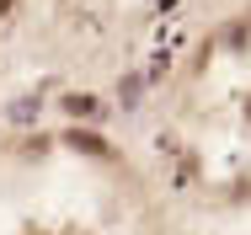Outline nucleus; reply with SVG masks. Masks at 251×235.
I'll use <instances>...</instances> for the list:
<instances>
[{
	"instance_id": "f03ea898",
	"label": "nucleus",
	"mask_w": 251,
	"mask_h": 235,
	"mask_svg": "<svg viewBox=\"0 0 251 235\" xmlns=\"http://www.w3.org/2000/svg\"><path fill=\"white\" fill-rule=\"evenodd\" d=\"M64 107H70L75 118H86V112H97V96H64Z\"/></svg>"
},
{
	"instance_id": "f257e3e1",
	"label": "nucleus",
	"mask_w": 251,
	"mask_h": 235,
	"mask_svg": "<svg viewBox=\"0 0 251 235\" xmlns=\"http://www.w3.org/2000/svg\"><path fill=\"white\" fill-rule=\"evenodd\" d=\"M64 139L75 144V150H91V155H101V150H107L101 139H91V134H80V129H75V134H64Z\"/></svg>"
},
{
	"instance_id": "7ed1b4c3",
	"label": "nucleus",
	"mask_w": 251,
	"mask_h": 235,
	"mask_svg": "<svg viewBox=\"0 0 251 235\" xmlns=\"http://www.w3.org/2000/svg\"><path fill=\"white\" fill-rule=\"evenodd\" d=\"M5 11H11V0H0V16H5Z\"/></svg>"
}]
</instances>
